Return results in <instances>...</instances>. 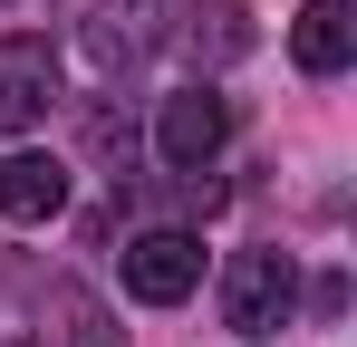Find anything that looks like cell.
Here are the masks:
<instances>
[{"mask_svg":"<svg viewBox=\"0 0 357 347\" xmlns=\"http://www.w3.org/2000/svg\"><path fill=\"white\" fill-rule=\"evenodd\" d=\"M59 97V49L49 39H0V135H29Z\"/></svg>","mask_w":357,"mask_h":347,"instance_id":"5b68a950","label":"cell"},{"mask_svg":"<svg viewBox=\"0 0 357 347\" xmlns=\"http://www.w3.org/2000/svg\"><path fill=\"white\" fill-rule=\"evenodd\" d=\"M193 280H203V241H193V231H135V241H126V289H135L145 309L193 299Z\"/></svg>","mask_w":357,"mask_h":347,"instance_id":"3957f363","label":"cell"},{"mask_svg":"<svg viewBox=\"0 0 357 347\" xmlns=\"http://www.w3.org/2000/svg\"><path fill=\"white\" fill-rule=\"evenodd\" d=\"M59 203H68V164L59 155H29V145L0 155V213H10V222H49Z\"/></svg>","mask_w":357,"mask_h":347,"instance_id":"52a82bcc","label":"cell"},{"mask_svg":"<svg viewBox=\"0 0 357 347\" xmlns=\"http://www.w3.org/2000/svg\"><path fill=\"white\" fill-rule=\"evenodd\" d=\"M49 318H59V347H126L116 309H107L97 289H77V280H59V289H49Z\"/></svg>","mask_w":357,"mask_h":347,"instance_id":"9c48e42d","label":"cell"},{"mask_svg":"<svg viewBox=\"0 0 357 347\" xmlns=\"http://www.w3.org/2000/svg\"><path fill=\"white\" fill-rule=\"evenodd\" d=\"M290 58L309 68V77H338V68L357 58V20H348V0H309V10L290 20Z\"/></svg>","mask_w":357,"mask_h":347,"instance_id":"ba28073f","label":"cell"},{"mask_svg":"<svg viewBox=\"0 0 357 347\" xmlns=\"http://www.w3.org/2000/svg\"><path fill=\"white\" fill-rule=\"evenodd\" d=\"M174 10H183V0H97V10H87V58H97L107 77L135 68V58L174 29Z\"/></svg>","mask_w":357,"mask_h":347,"instance_id":"277c9868","label":"cell"},{"mask_svg":"<svg viewBox=\"0 0 357 347\" xmlns=\"http://www.w3.org/2000/svg\"><path fill=\"white\" fill-rule=\"evenodd\" d=\"M222 318H232L241 338H280L299 318V261L280 241H261V251H232V270H222Z\"/></svg>","mask_w":357,"mask_h":347,"instance_id":"6da1fadb","label":"cell"},{"mask_svg":"<svg viewBox=\"0 0 357 347\" xmlns=\"http://www.w3.org/2000/svg\"><path fill=\"white\" fill-rule=\"evenodd\" d=\"M174 39H183V68H193V77H222L232 58H251L261 29H251V10H241V0H193Z\"/></svg>","mask_w":357,"mask_h":347,"instance_id":"8992f818","label":"cell"},{"mask_svg":"<svg viewBox=\"0 0 357 347\" xmlns=\"http://www.w3.org/2000/svg\"><path fill=\"white\" fill-rule=\"evenodd\" d=\"M222 145H232V97H222L213 77H183L174 97L155 107V155H165L174 174H203Z\"/></svg>","mask_w":357,"mask_h":347,"instance_id":"7a4b0ae2","label":"cell"}]
</instances>
